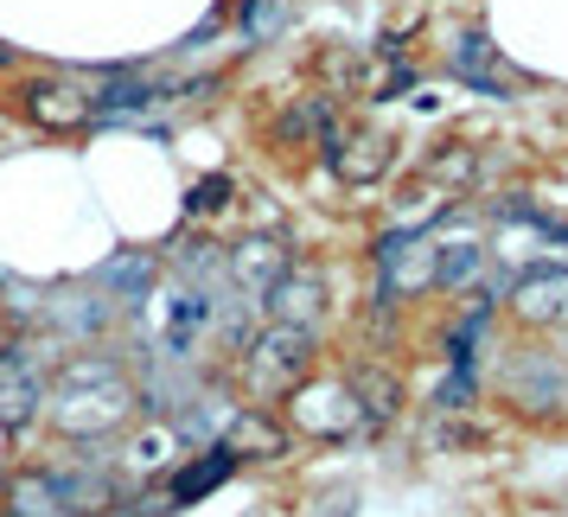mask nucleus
<instances>
[{
    "label": "nucleus",
    "instance_id": "obj_4",
    "mask_svg": "<svg viewBox=\"0 0 568 517\" xmlns=\"http://www.w3.org/2000/svg\"><path fill=\"white\" fill-rule=\"evenodd\" d=\"M377 294L384 307L440 294V262H435V236L428 231H389L377 243Z\"/></svg>",
    "mask_w": 568,
    "mask_h": 517
},
{
    "label": "nucleus",
    "instance_id": "obj_19",
    "mask_svg": "<svg viewBox=\"0 0 568 517\" xmlns=\"http://www.w3.org/2000/svg\"><path fill=\"white\" fill-rule=\"evenodd\" d=\"M224 199H231V180L217 173V180H205L199 192H192V217H211V211H224Z\"/></svg>",
    "mask_w": 568,
    "mask_h": 517
},
{
    "label": "nucleus",
    "instance_id": "obj_5",
    "mask_svg": "<svg viewBox=\"0 0 568 517\" xmlns=\"http://www.w3.org/2000/svg\"><path fill=\"white\" fill-rule=\"evenodd\" d=\"M505 326L530 338H568V262L562 268H530V275H517L511 294H505V307H498Z\"/></svg>",
    "mask_w": 568,
    "mask_h": 517
},
{
    "label": "nucleus",
    "instance_id": "obj_21",
    "mask_svg": "<svg viewBox=\"0 0 568 517\" xmlns=\"http://www.w3.org/2000/svg\"><path fill=\"white\" fill-rule=\"evenodd\" d=\"M0 58H7V52H0Z\"/></svg>",
    "mask_w": 568,
    "mask_h": 517
},
{
    "label": "nucleus",
    "instance_id": "obj_17",
    "mask_svg": "<svg viewBox=\"0 0 568 517\" xmlns=\"http://www.w3.org/2000/svg\"><path fill=\"white\" fill-rule=\"evenodd\" d=\"M154 103V90L141 78H103L97 83V115H122V109H148Z\"/></svg>",
    "mask_w": 568,
    "mask_h": 517
},
{
    "label": "nucleus",
    "instance_id": "obj_12",
    "mask_svg": "<svg viewBox=\"0 0 568 517\" xmlns=\"http://www.w3.org/2000/svg\"><path fill=\"white\" fill-rule=\"evenodd\" d=\"M39 396H45V377L27 352H0V428H27L39 415Z\"/></svg>",
    "mask_w": 568,
    "mask_h": 517
},
{
    "label": "nucleus",
    "instance_id": "obj_10",
    "mask_svg": "<svg viewBox=\"0 0 568 517\" xmlns=\"http://www.w3.org/2000/svg\"><path fill=\"white\" fill-rule=\"evenodd\" d=\"M287 268H294V250L282 236H243V243H231V287H243L250 301H262Z\"/></svg>",
    "mask_w": 568,
    "mask_h": 517
},
{
    "label": "nucleus",
    "instance_id": "obj_11",
    "mask_svg": "<svg viewBox=\"0 0 568 517\" xmlns=\"http://www.w3.org/2000/svg\"><path fill=\"white\" fill-rule=\"evenodd\" d=\"M447 71H454L466 90H486V97H498V90H511L517 83V71L498 58V45H491L486 32H460L454 52H447Z\"/></svg>",
    "mask_w": 568,
    "mask_h": 517
},
{
    "label": "nucleus",
    "instance_id": "obj_15",
    "mask_svg": "<svg viewBox=\"0 0 568 517\" xmlns=\"http://www.w3.org/2000/svg\"><path fill=\"white\" fill-rule=\"evenodd\" d=\"M236 466H243V460H236L231 447H211V454H199V460H185L180 473H173V486H166V491H173L180 505H192V498H205V491L224 486Z\"/></svg>",
    "mask_w": 568,
    "mask_h": 517
},
{
    "label": "nucleus",
    "instance_id": "obj_1",
    "mask_svg": "<svg viewBox=\"0 0 568 517\" xmlns=\"http://www.w3.org/2000/svg\"><path fill=\"white\" fill-rule=\"evenodd\" d=\"M134 403H141V384L115 358H78L58 384V428L71 440L109 435L134 415Z\"/></svg>",
    "mask_w": 568,
    "mask_h": 517
},
{
    "label": "nucleus",
    "instance_id": "obj_7",
    "mask_svg": "<svg viewBox=\"0 0 568 517\" xmlns=\"http://www.w3.org/2000/svg\"><path fill=\"white\" fill-rule=\"evenodd\" d=\"M345 384H352V396H358L364 435L396 428V415H403V403H409V384H403V371H396V364L358 358V364H345Z\"/></svg>",
    "mask_w": 568,
    "mask_h": 517
},
{
    "label": "nucleus",
    "instance_id": "obj_18",
    "mask_svg": "<svg viewBox=\"0 0 568 517\" xmlns=\"http://www.w3.org/2000/svg\"><path fill=\"white\" fill-rule=\"evenodd\" d=\"M282 27H287V0H243V32L256 45H268Z\"/></svg>",
    "mask_w": 568,
    "mask_h": 517
},
{
    "label": "nucleus",
    "instance_id": "obj_20",
    "mask_svg": "<svg viewBox=\"0 0 568 517\" xmlns=\"http://www.w3.org/2000/svg\"><path fill=\"white\" fill-rule=\"evenodd\" d=\"M556 428L568 435V371H562V415H556Z\"/></svg>",
    "mask_w": 568,
    "mask_h": 517
},
{
    "label": "nucleus",
    "instance_id": "obj_2",
    "mask_svg": "<svg viewBox=\"0 0 568 517\" xmlns=\"http://www.w3.org/2000/svg\"><path fill=\"white\" fill-rule=\"evenodd\" d=\"M320 371V333L268 320L243 352H236V384L250 403H287L294 389Z\"/></svg>",
    "mask_w": 568,
    "mask_h": 517
},
{
    "label": "nucleus",
    "instance_id": "obj_16",
    "mask_svg": "<svg viewBox=\"0 0 568 517\" xmlns=\"http://www.w3.org/2000/svg\"><path fill=\"white\" fill-rule=\"evenodd\" d=\"M154 275H160V262L141 256V250H129V256H115V262L103 268V287H115L129 307H141V301L154 294Z\"/></svg>",
    "mask_w": 568,
    "mask_h": 517
},
{
    "label": "nucleus",
    "instance_id": "obj_8",
    "mask_svg": "<svg viewBox=\"0 0 568 517\" xmlns=\"http://www.w3.org/2000/svg\"><path fill=\"white\" fill-rule=\"evenodd\" d=\"M326 160L345 185H377L396 166V141L377 129H333L326 134Z\"/></svg>",
    "mask_w": 568,
    "mask_h": 517
},
{
    "label": "nucleus",
    "instance_id": "obj_13",
    "mask_svg": "<svg viewBox=\"0 0 568 517\" xmlns=\"http://www.w3.org/2000/svg\"><path fill=\"white\" fill-rule=\"evenodd\" d=\"M32 115L45 129H83L97 122V90H78V83H39L32 90Z\"/></svg>",
    "mask_w": 568,
    "mask_h": 517
},
{
    "label": "nucleus",
    "instance_id": "obj_6",
    "mask_svg": "<svg viewBox=\"0 0 568 517\" xmlns=\"http://www.w3.org/2000/svg\"><path fill=\"white\" fill-rule=\"evenodd\" d=\"M262 313L282 320V326H307V333H320L326 313H333V287H326V275H320L313 262H294L282 282L262 294Z\"/></svg>",
    "mask_w": 568,
    "mask_h": 517
},
{
    "label": "nucleus",
    "instance_id": "obj_14",
    "mask_svg": "<svg viewBox=\"0 0 568 517\" xmlns=\"http://www.w3.org/2000/svg\"><path fill=\"white\" fill-rule=\"evenodd\" d=\"M415 173H428L435 185H447L454 199L460 192H473L479 185V148H466V141H440L435 154H422V166Z\"/></svg>",
    "mask_w": 568,
    "mask_h": 517
},
{
    "label": "nucleus",
    "instance_id": "obj_3",
    "mask_svg": "<svg viewBox=\"0 0 568 517\" xmlns=\"http://www.w3.org/2000/svg\"><path fill=\"white\" fill-rule=\"evenodd\" d=\"M562 371H568V352L556 338H517L511 352L498 358L491 384H498V403L517 415V422H537V428H556L562 415Z\"/></svg>",
    "mask_w": 568,
    "mask_h": 517
},
{
    "label": "nucleus",
    "instance_id": "obj_9",
    "mask_svg": "<svg viewBox=\"0 0 568 517\" xmlns=\"http://www.w3.org/2000/svg\"><path fill=\"white\" fill-rule=\"evenodd\" d=\"M217 447H231L236 460H282L287 447H294V435H287V422L275 409L243 403V409H231V422H224Z\"/></svg>",
    "mask_w": 568,
    "mask_h": 517
}]
</instances>
